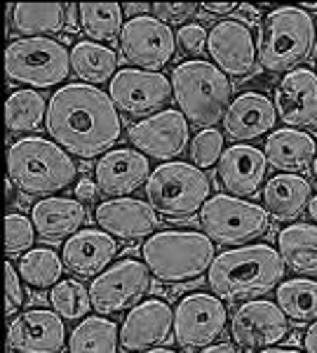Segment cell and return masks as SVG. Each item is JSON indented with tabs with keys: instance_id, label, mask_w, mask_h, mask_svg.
<instances>
[{
	"instance_id": "816d5d0a",
	"label": "cell",
	"mask_w": 317,
	"mask_h": 353,
	"mask_svg": "<svg viewBox=\"0 0 317 353\" xmlns=\"http://www.w3.org/2000/svg\"><path fill=\"white\" fill-rule=\"evenodd\" d=\"M141 353H177L174 349H149V351H141Z\"/></svg>"
},
{
	"instance_id": "7402d4cb",
	"label": "cell",
	"mask_w": 317,
	"mask_h": 353,
	"mask_svg": "<svg viewBox=\"0 0 317 353\" xmlns=\"http://www.w3.org/2000/svg\"><path fill=\"white\" fill-rule=\"evenodd\" d=\"M99 193L111 198H127V193L137 191L151 176L149 158L134 149H113L99 158L97 168Z\"/></svg>"
},
{
	"instance_id": "7a4b0ae2",
	"label": "cell",
	"mask_w": 317,
	"mask_h": 353,
	"mask_svg": "<svg viewBox=\"0 0 317 353\" xmlns=\"http://www.w3.org/2000/svg\"><path fill=\"white\" fill-rule=\"evenodd\" d=\"M285 261L270 245L226 250L209 269V288L219 299L242 301L268 294L285 281Z\"/></svg>"
},
{
	"instance_id": "ac0fdd59",
	"label": "cell",
	"mask_w": 317,
	"mask_h": 353,
	"mask_svg": "<svg viewBox=\"0 0 317 353\" xmlns=\"http://www.w3.org/2000/svg\"><path fill=\"white\" fill-rule=\"evenodd\" d=\"M8 344L19 353H59L66 344V325L56 311L31 309L12 321Z\"/></svg>"
},
{
	"instance_id": "ab89813d",
	"label": "cell",
	"mask_w": 317,
	"mask_h": 353,
	"mask_svg": "<svg viewBox=\"0 0 317 353\" xmlns=\"http://www.w3.org/2000/svg\"><path fill=\"white\" fill-rule=\"evenodd\" d=\"M5 285H8V304H5V313H8V316H14L17 309L24 306L26 292H24V285H21L19 271L14 269L12 261L5 264Z\"/></svg>"
},
{
	"instance_id": "681fc988",
	"label": "cell",
	"mask_w": 317,
	"mask_h": 353,
	"mask_svg": "<svg viewBox=\"0 0 317 353\" xmlns=\"http://www.w3.org/2000/svg\"><path fill=\"white\" fill-rule=\"evenodd\" d=\"M256 353H301V351H296V349H275V346H270V349H261Z\"/></svg>"
},
{
	"instance_id": "f35d334b",
	"label": "cell",
	"mask_w": 317,
	"mask_h": 353,
	"mask_svg": "<svg viewBox=\"0 0 317 353\" xmlns=\"http://www.w3.org/2000/svg\"><path fill=\"white\" fill-rule=\"evenodd\" d=\"M209 43V31L200 24H186L179 28L177 33V45L184 50L186 54H200Z\"/></svg>"
},
{
	"instance_id": "52a82bcc",
	"label": "cell",
	"mask_w": 317,
	"mask_h": 353,
	"mask_svg": "<svg viewBox=\"0 0 317 353\" xmlns=\"http://www.w3.org/2000/svg\"><path fill=\"white\" fill-rule=\"evenodd\" d=\"M212 184L205 170L172 161L155 168L146 181V198L157 214L167 219H188L209 201Z\"/></svg>"
},
{
	"instance_id": "f5cc1de1",
	"label": "cell",
	"mask_w": 317,
	"mask_h": 353,
	"mask_svg": "<svg viewBox=\"0 0 317 353\" xmlns=\"http://www.w3.org/2000/svg\"><path fill=\"white\" fill-rule=\"evenodd\" d=\"M313 170H315V172H317V158H315V165H313Z\"/></svg>"
},
{
	"instance_id": "f907efd6",
	"label": "cell",
	"mask_w": 317,
	"mask_h": 353,
	"mask_svg": "<svg viewBox=\"0 0 317 353\" xmlns=\"http://www.w3.org/2000/svg\"><path fill=\"white\" fill-rule=\"evenodd\" d=\"M308 214H310V219L313 221H317V196L310 201V205H308Z\"/></svg>"
},
{
	"instance_id": "4dcf8cb0",
	"label": "cell",
	"mask_w": 317,
	"mask_h": 353,
	"mask_svg": "<svg viewBox=\"0 0 317 353\" xmlns=\"http://www.w3.org/2000/svg\"><path fill=\"white\" fill-rule=\"evenodd\" d=\"M275 299L285 316L298 325L317 321V281H305V278L282 281L277 285Z\"/></svg>"
},
{
	"instance_id": "ba28073f",
	"label": "cell",
	"mask_w": 317,
	"mask_h": 353,
	"mask_svg": "<svg viewBox=\"0 0 317 353\" xmlns=\"http://www.w3.org/2000/svg\"><path fill=\"white\" fill-rule=\"evenodd\" d=\"M5 71L12 83L52 88L71 76V52L52 38H21L5 50Z\"/></svg>"
},
{
	"instance_id": "4fadbf2b",
	"label": "cell",
	"mask_w": 317,
	"mask_h": 353,
	"mask_svg": "<svg viewBox=\"0 0 317 353\" xmlns=\"http://www.w3.org/2000/svg\"><path fill=\"white\" fill-rule=\"evenodd\" d=\"M289 323L292 321L285 316V311L273 301L254 299L235 311L230 321V334L240 349L261 351L285 341L292 330Z\"/></svg>"
},
{
	"instance_id": "1f68e13d",
	"label": "cell",
	"mask_w": 317,
	"mask_h": 353,
	"mask_svg": "<svg viewBox=\"0 0 317 353\" xmlns=\"http://www.w3.org/2000/svg\"><path fill=\"white\" fill-rule=\"evenodd\" d=\"M118 325L109 318H85L73 327L69 353H118Z\"/></svg>"
},
{
	"instance_id": "484cf974",
	"label": "cell",
	"mask_w": 317,
	"mask_h": 353,
	"mask_svg": "<svg viewBox=\"0 0 317 353\" xmlns=\"http://www.w3.org/2000/svg\"><path fill=\"white\" fill-rule=\"evenodd\" d=\"M263 153L268 165H273L282 174H298L315 165L317 141L303 130H275L265 139Z\"/></svg>"
},
{
	"instance_id": "8fae6325",
	"label": "cell",
	"mask_w": 317,
	"mask_h": 353,
	"mask_svg": "<svg viewBox=\"0 0 317 353\" xmlns=\"http://www.w3.org/2000/svg\"><path fill=\"white\" fill-rule=\"evenodd\" d=\"M177 52V36L155 17H134L122 28L120 54L127 64L144 71H160Z\"/></svg>"
},
{
	"instance_id": "b9f144b4",
	"label": "cell",
	"mask_w": 317,
	"mask_h": 353,
	"mask_svg": "<svg viewBox=\"0 0 317 353\" xmlns=\"http://www.w3.org/2000/svg\"><path fill=\"white\" fill-rule=\"evenodd\" d=\"M97 191H99L97 181L87 179V176L76 184V198L80 203H94V201H97Z\"/></svg>"
},
{
	"instance_id": "44dd1931",
	"label": "cell",
	"mask_w": 317,
	"mask_h": 353,
	"mask_svg": "<svg viewBox=\"0 0 317 353\" xmlns=\"http://www.w3.org/2000/svg\"><path fill=\"white\" fill-rule=\"evenodd\" d=\"M268 158L261 149L249 144H235L223 151L217 165V179L230 196H254L265 181Z\"/></svg>"
},
{
	"instance_id": "d6986e66",
	"label": "cell",
	"mask_w": 317,
	"mask_h": 353,
	"mask_svg": "<svg viewBox=\"0 0 317 353\" xmlns=\"http://www.w3.org/2000/svg\"><path fill=\"white\" fill-rule=\"evenodd\" d=\"M277 116L289 128L317 125V73L310 68H294L275 88Z\"/></svg>"
},
{
	"instance_id": "e575fe53",
	"label": "cell",
	"mask_w": 317,
	"mask_h": 353,
	"mask_svg": "<svg viewBox=\"0 0 317 353\" xmlns=\"http://www.w3.org/2000/svg\"><path fill=\"white\" fill-rule=\"evenodd\" d=\"M61 269H64V259L50 248L28 250L19 259V266H17L19 276L36 290L54 288L56 281L61 278Z\"/></svg>"
},
{
	"instance_id": "83f0119b",
	"label": "cell",
	"mask_w": 317,
	"mask_h": 353,
	"mask_svg": "<svg viewBox=\"0 0 317 353\" xmlns=\"http://www.w3.org/2000/svg\"><path fill=\"white\" fill-rule=\"evenodd\" d=\"M277 252L292 271L317 276V226L292 224L277 233Z\"/></svg>"
},
{
	"instance_id": "9a60e30c",
	"label": "cell",
	"mask_w": 317,
	"mask_h": 353,
	"mask_svg": "<svg viewBox=\"0 0 317 353\" xmlns=\"http://www.w3.org/2000/svg\"><path fill=\"white\" fill-rule=\"evenodd\" d=\"M127 137L144 156L169 161L188 146V121L181 111H160L134 123Z\"/></svg>"
},
{
	"instance_id": "5bb4252c",
	"label": "cell",
	"mask_w": 317,
	"mask_h": 353,
	"mask_svg": "<svg viewBox=\"0 0 317 353\" xmlns=\"http://www.w3.org/2000/svg\"><path fill=\"white\" fill-rule=\"evenodd\" d=\"M172 83L162 73L141 68H120L109 88L113 104L129 116H149L160 111L172 99Z\"/></svg>"
},
{
	"instance_id": "603a6c76",
	"label": "cell",
	"mask_w": 317,
	"mask_h": 353,
	"mask_svg": "<svg viewBox=\"0 0 317 353\" xmlns=\"http://www.w3.org/2000/svg\"><path fill=\"white\" fill-rule=\"evenodd\" d=\"M118 254V243L99 229H80L64 243V266L73 276L97 278Z\"/></svg>"
},
{
	"instance_id": "277c9868",
	"label": "cell",
	"mask_w": 317,
	"mask_h": 353,
	"mask_svg": "<svg viewBox=\"0 0 317 353\" xmlns=\"http://www.w3.org/2000/svg\"><path fill=\"white\" fill-rule=\"evenodd\" d=\"M317 28L315 19L303 8H275L263 17L259 31L256 52L259 61L268 73H289L303 64L315 50Z\"/></svg>"
},
{
	"instance_id": "74e56055",
	"label": "cell",
	"mask_w": 317,
	"mask_h": 353,
	"mask_svg": "<svg viewBox=\"0 0 317 353\" xmlns=\"http://www.w3.org/2000/svg\"><path fill=\"white\" fill-rule=\"evenodd\" d=\"M33 238H36V226L24 214L12 212L5 217V252L8 257L24 254L33 245Z\"/></svg>"
},
{
	"instance_id": "3957f363",
	"label": "cell",
	"mask_w": 317,
	"mask_h": 353,
	"mask_svg": "<svg viewBox=\"0 0 317 353\" xmlns=\"http://www.w3.org/2000/svg\"><path fill=\"white\" fill-rule=\"evenodd\" d=\"M76 172V163L56 141L24 137L10 146V181L26 196H52L56 191L69 189Z\"/></svg>"
},
{
	"instance_id": "30bf717a",
	"label": "cell",
	"mask_w": 317,
	"mask_h": 353,
	"mask_svg": "<svg viewBox=\"0 0 317 353\" xmlns=\"http://www.w3.org/2000/svg\"><path fill=\"white\" fill-rule=\"evenodd\" d=\"M226 321L228 313L223 299H219L217 294H186L184 299H179L174 311V339L186 351L207 349L223 334Z\"/></svg>"
},
{
	"instance_id": "cb8c5ba5",
	"label": "cell",
	"mask_w": 317,
	"mask_h": 353,
	"mask_svg": "<svg viewBox=\"0 0 317 353\" xmlns=\"http://www.w3.org/2000/svg\"><path fill=\"white\" fill-rule=\"evenodd\" d=\"M277 123V109L268 97L259 92H245L228 106L223 116V130L230 139L249 141L273 130Z\"/></svg>"
},
{
	"instance_id": "2e32d148",
	"label": "cell",
	"mask_w": 317,
	"mask_h": 353,
	"mask_svg": "<svg viewBox=\"0 0 317 353\" xmlns=\"http://www.w3.org/2000/svg\"><path fill=\"white\" fill-rule=\"evenodd\" d=\"M207 50L217 66L226 76L247 78L256 66V45L252 38V28L237 19H223L209 31Z\"/></svg>"
},
{
	"instance_id": "d590c367",
	"label": "cell",
	"mask_w": 317,
	"mask_h": 353,
	"mask_svg": "<svg viewBox=\"0 0 317 353\" xmlns=\"http://www.w3.org/2000/svg\"><path fill=\"white\" fill-rule=\"evenodd\" d=\"M50 304L52 309L59 313L66 321H78V318H85L92 306V299H89V290L83 285L80 281H61L56 283L50 292Z\"/></svg>"
},
{
	"instance_id": "c3c4849f",
	"label": "cell",
	"mask_w": 317,
	"mask_h": 353,
	"mask_svg": "<svg viewBox=\"0 0 317 353\" xmlns=\"http://www.w3.org/2000/svg\"><path fill=\"white\" fill-rule=\"evenodd\" d=\"M237 10H240V12H245V14H249V17H252V19H254V17H256L259 12H261L263 8H249V5H240V8H237Z\"/></svg>"
},
{
	"instance_id": "d4e9b609",
	"label": "cell",
	"mask_w": 317,
	"mask_h": 353,
	"mask_svg": "<svg viewBox=\"0 0 317 353\" xmlns=\"http://www.w3.org/2000/svg\"><path fill=\"white\" fill-rule=\"evenodd\" d=\"M85 219H87L85 205L80 201H73V198L50 196L38 201L31 210L33 226L45 241H61V238L76 236Z\"/></svg>"
},
{
	"instance_id": "d6a6232c",
	"label": "cell",
	"mask_w": 317,
	"mask_h": 353,
	"mask_svg": "<svg viewBox=\"0 0 317 353\" xmlns=\"http://www.w3.org/2000/svg\"><path fill=\"white\" fill-rule=\"evenodd\" d=\"M47 101L36 90H17L5 104V123L10 132H33L47 121Z\"/></svg>"
},
{
	"instance_id": "8d00e7d4",
	"label": "cell",
	"mask_w": 317,
	"mask_h": 353,
	"mask_svg": "<svg viewBox=\"0 0 317 353\" xmlns=\"http://www.w3.org/2000/svg\"><path fill=\"white\" fill-rule=\"evenodd\" d=\"M223 134L214 128L200 130L193 137V144H190V158H193L195 168H212L221 161L223 156Z\"/></svg>"
},
{
	"instance_id": "db71d44e",
	"label": "cell",
	"mask_w": 317,
	"mask_h": 353,
	"mask_svg": "<svg viewBox=\"0 0 317 353\" xmlns=\"http://www.w3.org/2000/svg\"><path fill=\"white\" fill-rule=\"evenodd\" d=\"M10 353H19V351H10Z\"/></svg>"
},
{
	"instance_id": "bcb514c9",
	"label": "cell",
	"mask_w": 317,
	"mask_h": 353,
	"mask_svg": "<svg viewBox=\"0 0 317 353\" xmlns=\"http://www.w3.org/2000/svg\"><path fill=\"white\" fill-rule=\"evenodd\" d=\"M200 353H240V351L230 344H212V346H207V349H202Z\"/></svg>"
},
{
	"instance_id": "f6af8a7d",
	"label": "cell",
	"mask_w": 317,
	"mask_h": 353,
	"mask_svg": "<svg viewBox=\"0 0 317 353\" xmlns=\"http://www.w3.org/2000/svg\"><path fill=\"white\" fill-rule=\"evenodd\" d=\"M80 8L78 5H69V10H66V28L69 31H76L78 28V21H80Z\"/></svg>"
},
{
	"instance_id": "7bdbcfd3",
	"label": "cell",
	"mask_w": 317,
	"mask_h": 353,
	"mask_svg": "<svg viewBox=\"0 0 317 353\" xmlns=\"http://www.w3.org/2000/svg\"><path fill=\"white\" fill-rule=\"evenodd\" d=\"M237 8H240V5H233V3H207V5H202V10L209 14H230V12H235Z\"/></svg>"
},
{
	"instance_id": "f1b7e54d",
	"label": "cell",
	"mask_w": 317,
	"mask_h": 353,
	"mask_svg": "<svg viewBox=\"0 0 317 353\" xmlns=\"http://www.w3.org/2000/svg\"><path fill=\"white\" fill-rule=\"evenodd\" d=\"M66 10L69 5H28L19 3L12 5V26L17 33L31 38H43V36H54V33L66 28Z\"/></svg>"
},
{
	"instance_id": "ee69618b",
	"label": "cell",
	"mask_w": 317,
	"mask_h": 353,
	"mask_svg": "<svg viewBox=\"0 0 317 353\" xmlns=\"http://www.w3.org/2000/svg\"><path fill=\"white\" fill-rule=\"evenodd\" d=\"M303 346H305V353H317V321L305 330Z\"/></svg>"
},
{
	"instance_id": "4316f807",
	"label": "cell",
	"mask_w": 317,
	"mask_h": 353,
	"mask_svg": "<svg viewBox=\"0 0 317 353\" xmlns=\"http://www.w3.org/2000/svg\"><path fill=\"white\" fill-rule=\"evenodd\" d=\"M313 201V184L301 174L270 176L263 189V205L277 221H294Z\"/></svg>"
},
{
	"instance_id": "ffe728a7",
	"label": "cell",
	"mask_w": 317,
	"mask_h": 353,
	"mask_svg": "<svg viewBox=\"0 0 317 353\" xmlns=\"http://www.w3.org/2000/svg\"><path fill=\"white\" fill-rule=\"evenodd\" d=\"M94 219L106 233L122 241L151 238L160 224V217L151 208V203H144L139 198H113V201L99 203Z\"/></svg>"
},
{
	"instance_id": "e0dca14e",
	"label": "cell",
	"mask_w": 317,
	"mask_h": 353,
	"mask_svg": "<svg viewBox=\"0 0 317 353\" xmlns=\"http://www.w3.org/2000/svg\"><path fill=\"white\" fill-rule=\"evenodd\" d=\"M174 311L165 299H146L127 313L120 327V346L124 351L157 349L172 339Z\"/></svg>"
},
{
	"instance_id": "7dc6e473",
	"label": "cell",
	"mask_w": 317,
	"mask_h": 353,
	"mask_svg": "<svg viewBox=\"0 0 317 353\" xmlns=\"http://www.w3.org/2000/svg\"><path fill=\"white\" fill-rule=\"evenodd\" d=\"M124 14H129V17H132V19H134V17H144V12H146V10H151V5H124Z\"/></svg>"
},
{
	"instance_id": "6da1fadb",
	"label": "cell",
	"mask_w": 317,
	"mask_h": 353,
	"mask_svg": "<svg viewBox=\"0 0 317 353\" xmlns=\"http://www.w3.org/2000/svg\"><path fill=\"white\" fill-rule=\"evenodd\" d=\"M50 137L83 161L99 158L122 132V121L111 94L87 83H71L52 94L47 106Z\"/></svg>"
},
{
	"instance_id": "f546056e",
	"label": "cell",
	"mask_w": 317,
	"mask_h": 353,
	"mask_svg": "<svg viewBox=\"0 0 317 353\" xmlns=\"http://www.w3.org/2000/svg\"><path fill=\"white\" fill-rule=\"evenodd\" d=\"M71 68L87 83L113 81L118 68V54L111 48L94 41H80L71 50Z\"/></svg>"
},
{
	"instance_id": "9c48e42d",
	"label": "cell",
	"mask_w": 317,
	"mask_h": 353,
	"mask_svg": "<svg viewBox=\"0 0 317 353\" xmlns=\"http://www.w3.org/2000/svg\"><path fill=\"white\" fill-rule=\"evenodd\" d=\"M200 226L214 243L237 245L265 236L270 231V214L261 205L221 193L200 210Z\"/></svg>"
},
{
	"instance_id": "7c38bea8",
	"label": "cell",
	"mask_w": 317,
	"mask_h": 353,
	"mask_svg": "<svg viewBox=\"0 0 317 353\" xmlns=\"http://www.w3.org/2000/svg\"><path fill=\"white\" fill-rule=\"evenodd\" d=\"M149 266L139 259H122L94 278L89 285V299H92L94 311L101 316H109V313H118L127 306H134L149 292Z\"/></svg>"
},
{
	"instance_id": "60d3db41",
	"label": "cell",
	"mask_w": 317,
	"mask_h": 353,
	"mask_svg": "<svg viewBox=\"0 0 317 353\" xmlns=\"http://www.w3.org/2000/svg\"><path fill=\"white\" fill-rule=\"evenodd\" d=\"M151 12L155 19L165 21V24H181L184 19H188V17H193L197 12V5L193 3H155L151 5Z\"/></svg>"
},
{
	"instance_id": "8992f818",
	"label": "cell",
	"mask_w": 317,
	"mask_h": 353,
	"mask_svg": "<svg viewBox=\"0 0 317 353\" xmlns=\"http://www.w3.org/2000/svg\"><path fill=\"white\" fill-rule=\"evenodd\" d=\"M144 264L160 283L197 281L214 264V241L195 231H160L144 243Z\"/></svg>"
},
{
	"instance_id": "836d02e7",
	"label": "cell",
	"mask_w": 317,
	"mask_h": 353,
	"mask_svg": "<svg viewBox=\"0 0 317 353\" xmlns=\"http://www.w3.org/2000/svg\"><path fill=\"white\" fill-rule=\"evenodd\" d=\"M80 8V28L85 36L94 43H113L122 36V12L118 3H99V5H78Z\"/></svg>"
},
{
	"instance_id": "5b68a950",
	"label": "cell",
	"mask_w": 317,
	"mask_h": 353,
	"mask_svg": "<svg viewBox=\"0 0 317 353\" xmlns=\"http://www.w3.org/2000/svg\"><path fill=\"white\" fill-rule=\"evenodd\" d=\"M172 90L186 121L200 128H214V123L223 121L228 106L233 104V85L228 76L202 59L184 61L174 68Z\"/></svg>"
}]
</instances>
